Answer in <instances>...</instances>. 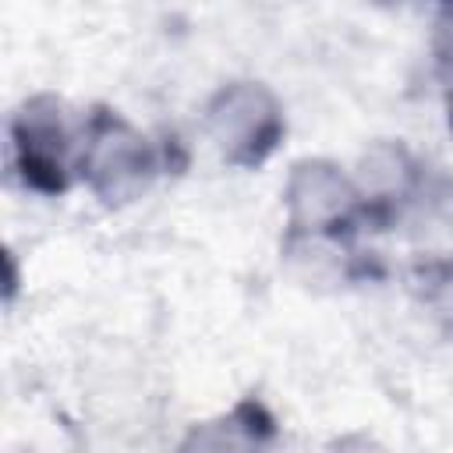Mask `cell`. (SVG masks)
Returning <instances> with one entry per match:
<instances>
[{
	"label": "cell",
	"mask_w": 453,
	"mask_h": 453,
	"mask_svg": "<svg viewBox=\"0 0 453 453\" xmlns=\"http://www.w3.org/2000/svg\"><path fill=\"white\" fill-rule=\"evenodd\" d=\"M432 53H435V78H439L442 96H446L449 127H453V11H446V14H442V21L435 25Z\"/></svg>",
	"instance_id": "cell-7"
},
{
	"label": "cell",
	"mask_w": 453,
	"mask_h": 453,
	"mask_svg": "<svg viewBox=\"0 0 453 453\" xmlns=\"http://www.w3.org/2000/svg\"><path fill=\"white\" fill-rule=\"evenodd\" d=\"M418 163L400 142H379L361 156L357 166V195H361V223H389L400 216L403 202L418 191Z\"/></svg>",
	"instance_id": "cell-5"
},
{
	"label": "cell",
	"mask_w": 453,
	"mask_h": 453,
	"mask_svg": "<svg viewBox=\"0 0 453 453\" xmlns=\"http://www.w3.org/2000/svg\"><path fill=\"white\" fill-rule=\"evenodd\" d=\"M64 103L50 92L25 99L11 117V166L18 180L39 195H64L78 156L71 152Z\"/></svg>",
	"instance_id": "cell-4"
},
{
	"label": "cell",
	"mask_w": 453,
	"mask_h": 453,
	"mask_svg": "<svg viewBox=\"0 0 453 453\" xmlns=\"http://www.w3.org/2000/svg\"><path fill=\"white\" fill-rule=\"evenodd\" d=\"M74 170L103 205H127L159 173V152L117 110L96 106L85 120Z\"/></svg>",
	"instance_id": "cell-1"
},
{
	"label": "cell",
	"mask_w": 453,
	"mask_h": 453,
	"mask_svg": "<svg viewBox=\"0 0 453 453\" xmlns=\"http://www.w3.org/2000/svg\"><path fill=\"white\" fill-rule=\"evenodd\" d=\"M276 418L262 400L244 396L230 414L195 425L180 442V453H265L276 442Z\"/></svg>",
	"instance_id": "cell-6"
},
{
	"label": "cell",
	"mask_w": 453,
	"mask_h": 453,
	"mask_svg": "<svg viewBox=\"0 0 453 453\" xmlns=\"http://www.w3.org/2000/svg\"><path fill=\"white\" fill-rule=\"evenodd\" d=\"M329 453H386L375 439H368L365 432H350V435H343V439H336L333 446H329Z\"/></svg>",
	"instance_id": "cell-8"
},
{
	"label": "cell",
	"mask_w": 453,
	"mask_h": 453,
	"mask_svg": "<svg viewBox=\"0 0 453 453\" xmlns=\"http://www.w3.org/2000/svg\"><path fill=\"white\" fill-rule=\"evenodd\" d=\"M287 230L290 241H347L361 226V195L329 159H301L287 177Z\"/></svg>",
	"instance_id": "cell-3"
},
{
	"label": "cell",
	"mask_w": 453,
	"mask_h": 453,
	"mask_svg": "<svg viewBox=\"0 0 453 453\" xmlns=\"http://www.w3.org/2000/svg\"><path fill=\"white\" fill-rule=\"evenodd\" d=\"M205 131L223 163L255 170L280 149L287 117L280 99L262 81H230L209 99Z\"/></svg>",
	"instance_id": "cell-2"
}]
</instances>
